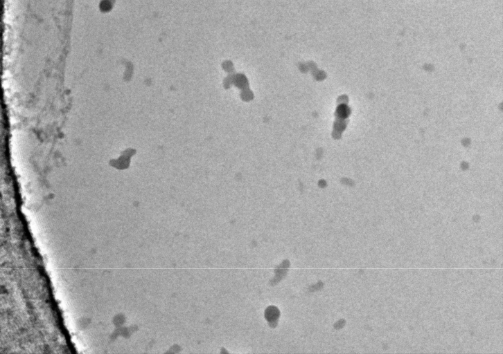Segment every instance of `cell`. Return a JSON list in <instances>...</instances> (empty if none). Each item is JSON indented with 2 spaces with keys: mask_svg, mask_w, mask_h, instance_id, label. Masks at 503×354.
Listing matches in <instances>:
<instances>
[]
</instances>
